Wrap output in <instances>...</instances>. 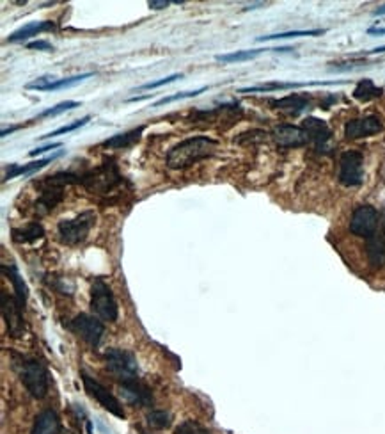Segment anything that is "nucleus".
Wrapping results in <instances>:
<instances>
[{
	"label": "nucleus",
	"mask_w": 385,
	"mask_h": 434,
	"mask_svg": "<svg viewBox=\"0 0 385 434\" xmlns=\"http://www.w3.org/2000/svg\"><path fill=\"white\" fill-rule=\"evenodd\" d=\"M218 148V141L208 137V135H196V137H189L185 141L178 142L176 147H172L167 152V168L169 169H185L194 166L196 162L203 161V159L215 155Z\"/></svg>",
	"instance_id": "obj_1"
},
{
	"label": "nucleus",
	"mask_w": 385,
	"mask_h": 434,
	"mask_svg": "<svg viewBox=\"0 0 385 434\" xmlns=\"http://www.w3.org/2000/svg\"><path fill=\"white\" fill-rule=\"evenodd\" d=\"M13 369L18 374L20 381L34 399H45L48 394V370L37 358L13 354Z\"/></svg>",
	"instance_id": "obj_2"
},
{
	"label": "nucleus",
	"mask_w": 385,
	"mask_h": 434,
	"mask_svg": "<svg viewBox=\"0 0 385 434\" xmlns=\"http://www.w3.org/2000/svg\"><path fill=\"white\" fill-rule=\"evenodd\" d=\"M124 182V176L119 173L116 159L105 157L102 164L84 173H76V183L84 185L89 193L109 194L117 185Z\"/></svg>",
	"instance_id": "obj_3"
},
{
	"label": "nucleus",
	"mask_w": 385,
	"mask_h": 434,
	"mask_svg": "<svg viewBox=\"0 0 385 434\" xmlns=\"http://www.w3.org/2000/svg\"><path fill=\"white\" fill-rule=\"evenodd\" d=\"M76 183V173L61 171L55 175L47 176L45 180L37 182L40 187V198L36 201V210L40 215L48 214L54 210L64 198V187Z\"/></svg>",
	"instance_id": "obj_4"
},
{
	"label": "nucleus",
	"mask_w": 385,
	"mask_h": 434,
	"mask_svg": "<svg viewBox=\"0 0 385 434\" xmlns=\"http://www.w3.org/2000/svg\"><path fill=\"white\" fill-rule=\"evenodd\" d=\"M96 214L93 210H85L73 219H61L57 223L59 241L66 246H76L88 239L89 232L95 227Z\"/></svg>",
	"instance_id": "obj_5"
},
{
	"label": "nucleus",
	"mask_w": 385,
	"mask_h": 434,
	"mask_svg": "<svg viewBox=\"0 0 385 434\" xmlns=\"http://www.w3.org/2000/svg\"><path fill=\"white\" fill-rule=\"evenodd\" d=\"M91 310L102 321L116 322L119 317V307L112 288L103 278H95L91 285Z\"/></svg>",
	"instance_id": "obj_6"
},
{
	"label": "nucleus",
	"mask_w": 385,
	"mask_h": 434,
	"mask_svg": "<svg viewBox=\"0 0 385 434\" xmlns=\"http://www.w3.org/2000/svg\"><path fill=\"white\" fill-rule=\"evenodd\" d=\"M105 361H107V369L109 372L112 374L116 379L121 381H128V379H135L138 374V363L137 358L131 350L126 349H117V347H112L105 353Z\"/></svg>",
	"instance_id": "obj_7"
},
{
	"label": "nucleus",
	"mask_w": 385,
	"mask_h": 434,
	"mask_svg": "<svg viewBox=\"0 0 385 434\" xmlns=\"http://www.w3.org/2000/svg\"><path fill=\"white\" fill-rule=\"evenodd\" d=\"M378 224H380V214L377 208L373 205H359L353 208L352 215H350L348 230L355 237L367 241L378 232Z\"/></svg>",
	"instance_id": "obj_8"
},
{
	"label": "nucleus",
	"mask_w": 385,
	"mask_h": 434,
	"mask_svg": "<svg viewBox=\"0 0 385 434\" xmlns=\"http://www.w3.org/2000/svg\"><path fill=\"white\" fill-rule=\"evenodd\" d=\"M81 376H82V383H84V388H85V392H88L89 397L95 399V401L98 402L103 409L112 413L114 416H117V418H124L123 404H121L119 399H117L116 395L109 390V388L103 387L102 383H98L95 377H91L88 372H84V370H82Z\"/></svg>",
	"instance_id": "obj_9"
},
{
	"label": "nucleus",
	"mask_w": 385,
	"mask_h": 434,
	"mask_svg": "<svg viewBox=\"0 0 385 434\" xmlns=\"http://www.w3.org/2000/svg\"><path fill=\"white\" fill-rule=\"evenodd\" d=\"M338 178L345 187H359L364 182V155L359 150L343 152Z\"/></svg>",
	"instance_id": "obj_10"
},
{
	"label": "nucleus",
	"mask_w": 385,
	"mask_h": 434,
	"mask_svg": "<svg viewBox=\"0 0 385 434\" xmlns=\"http://www.w3.org/2000/svg\"><path fill=\"white\" fill-rule=\"evenodd\" d=\"M69 328L91 347H98L100 343H102L103 335H105V326H103V322L100 321L98 317H93V315L88 314L76 315L71 321V324H69Z\"/></svg>",
	"instance_id": "obj_11"
},
{
	"label": "nucleus",
	"mask_w": 385,
	"mask_h": 434,
	"mask_svg": "<svg viewBox=\"0 0 385 434\" xmlns=\"http://www.w3.org/2000/svg\"><path fill=\"white\" fill-rule=\"evenodd\" d=\"M23 307L15 296H8L2 294V317H4L6 328H8V335L13 338H20L25 329V321H23Z\"/></svg>",
	"instance_id": "obj_12"
},
{
	"label": "nucleus",
	"mask_w": 385,
	"mask_h": 434,
	"mask_svg": "<svg viewBox=\"0 0 385 434\" xmlns=\"http://www.w3.org/2000/svg\"><path fill=\"white\" fill-rule=\"evenodd\" d=\"M302 128L305 130L309 141L313 142L314 148H316L320 154H328L332 150V132L328 128V125L324 120H318V118H305L302 121Z\"/></svg>",
	"instance_id": "obj_13"
},
{
	"label": "nucleus",
	"mask_w": 385,
	"mask_h": 434,
	"mask_svg": "<svg viewBox=\"0 0 385 434\" xmlns=\"http://www.w3.org/2000/svg\"><path fill=\"white\" fill-rule=\"evenodd\" d=\"M119 394L134 408H148L153 406V394L151 388L138 381V377L128 381H121L119 383Z\"/></svg>",
	"instance_id": "obj_14"
},
{
	"label": "nucleus",
	"mask_w": 385,
	"mask_h": 434,
	"mask_svg": "<svg viewBox=\"0 0 385 434\" xmlns=\"http://www.w3.org/2000/svg\"><path fill=\"white\" fill-rule=\"evenodd\" d=\"M384 125H381L380 118L377 116H364V118H353L345 123V137L353 141V139L369 137V135L381 132Z\"/></svg>",
	"instance_id": "obj_15"
},
{
	"label": "nucleus",
	"mask_w": 385,
	"mask_h": 434,
	"mask_svg": "<svg viewBox=\"0 0 385 434\" xmlns=\"http://www.w3.org/2000/svg\"><path fill=\"white\" fill-rule=\"evenodd\" d=\"M272 137L280 148H300L309 142L304 128L295 127V125H279L273 128Z\"/></svg>",
	"instance_id": "obj_16"
},
{
	"label": "nucleus",
	"mask_w": 385,
	"mask_h": 434,
	"mask_svg": "<svg viewBox=\"0 0 385 434\" xmlns=\"http://www.w3.org/2000/svg\"><path fill=\"white\" fill-rule=\"evenodd\" d=\"M366 255L367 263L371 269L380 270L385 267V234L378 230L373 237L366 241Z\"/></svg>",
	"instance_id": "obj_17"
},
{
	"label": "nucleus",
	"mask_w": 385,
	"mask_h": 434,
	"mask_svg": "<svg viewBox=\"0 0 385 434\" xmlns=\"http://www.w3.org/2000/svg\"><path fill=\"white\" fill-rule=\"evenodd\" d=\"M61 418L54 409H43L34 418L30 434H61Z\"/></svg>",
	"instance_id": "obj_18"
},
{
	"label": "nucleus",
	"mask_w": 385,
	"mask_h": 434,
	"mask_svg": "<svg viewBox=\"0 0 385 434\" xmlns=\"http://www.w3.org/2000/svg\"><path fill=\"white\" fill-rule=\"evenodd\" d=\"M61 155H62V152H57V154L50 155V157L41 159V161H36V162H29V164H23V166L9 164L8 173H6V176H4V182L16 178V176H20V175H32V173H36V171H40V169H43L45 166H48V164H50V162H54L55 159H59V157H61Z\"/></svg>",
	"instance_id": "obj_19"
},
{
	"label": "nucleus",
	"mask_w": 385,
	"mask_h": 434,
	"mask_svg": "<svg viewBox=\"0 0 385 434\" xmlns=\"http://www.w3.org/2000/svg\"><path fill=\"white\" fill-rule=\"evenodd\" d=\"M144 127H137L134 130L123 132V134H116L110 139L103 141V148H110V150H124V148H131L135 142H138Z\"/></svg>",
	"instance_id": "obj_20"
},
{
	"label": "nucleus",
	"mask_w": 385,
	"mask_h": 434,
	"mask_svg": "<svg viewBox=\"0 0 385 434\" xmlns=\"http://www.w3.org/2000/svg\"><path fill=\"white\" fill-rule=\"evenodd\" d=\"M54 29H55V23L48 22V20H45V22L27 23V25H23L22 29H18L16 33H13L11 36L8 38V43H20V41H25V40H29V38L37 36V34H41V33H48V30H54Z\"/></svg>",
	"instance_id": "obj_21"
},
{
	"label": "nucleus",
	"mask_w": 385,
	"mask_h": 434,
	"mask_svg": "<svg viewBox=\"0 0 385 434\" xmlns=\"http://www.w3.org/2000/svg\"><path fill=\"white\" fill-rule=\"evenodd\" d=\"M309 103H311V98L307 95H298V93H293V95H288L280 100H273L272 105L276 107V109L288 110V113H291V114H298L304 109H307Z\"/></svg>",
	"instance_id": "obj_22"
},
{
	"label": "nucleus",
	"mask_w": 385,
	"mask_h": 434,
	"mask_svg": "<svg viewBox=\"0 0 385 434\" xmlns=\"http://www.w3.org/2000/svg\"><path fill=\"white\" fill-rule=\"evenodd\" d=\"M11 237L16 244H34L45 237V228L40 223H29L23 228H15Z\"/></svg>",
	"instance_id": "obj_23"
},
{
	"label": "nucleus",
	"mask_w": 385,
	"mask_h": 434,
	"mask_svg": "<svg viewBox=\"0 0 385 434\" xmlns=\"http://www.w3.org/2000/svg\"><path fill=\"white\" fill-rule=\"evenodd\" d=\"M2 270H4L6 273V276L9 278V281H11L13 283V296L16 297V299L20 301V303L23 304V307H25V303H27V296H29V288H27V285H25V281H23V278H20V274H18V270H16V267H13V265H4L2 267Z\"/></svg>",
	"instance_id": "obj_24"
},
{
	"label": "nucleus",
	"mask_w": 385,
	"mask_h": 434,
	"mask_svg": "<svg viewBox=\"0 0 385 434\" xmlns=\"http://www.w3.org/2000/svg\"><path fill=\"white\" fill-rule=\"evenodd\" d=\"M268 48H256V50H238L233 52V54H220L215 57V61L222 62V64H231V62H244V61H251V59L258 57L259 54H263Z\"/></svg>",
	"instance_id": "obj_25"
},
{
	"label": "nucleus",
	"mask_w": 385,
	"mask_h": 434,
	"mask_svg": "<svg viewBox=\"0 0 385 434\" xmlns=\"http://www.w3.org/2000/svg\"><path fill=\"white\" fill-rule=\"evenodd\" d=\"M381 93H384V89L377 88L369 79H364V81H360L359 84H357L353 96H355L357 100H360V102H369V100L381 96Z\"/></svg>",
	"instance_id": "obj_26"
},
{
	"label": "nucleus",
	"mask_w": 385,
	"mask_h": 434,
	"mask_svg": "<svg viewBox=\"0 0 385 434\" xmlns=\"http://www.w3.org/2000/svg\"><path fill=\"white\" fill-rule=\"evenodd\" d=\"M307 84L302 82H272V84H261L252 86V88H244L238 93H265V91H277V89H293V88H304Z\"/></svg>",
	"instance_id": "obj_27"
},
{
	"label": "nucleus",
	"mask_w": 385,
	"mask_h": 434,
	"mask_svg": "<svg viewBox=\"0 0 385 434\" xmlns=\"http://www.w3.org/2000/svg\"><path fill=\"white\" fill-rule=\"evenodd\" d=\"M325 34V29L314 30H290V33L270 34V36H259L258 41H273V40H288V38H302V36H321Z\"/></svg>",
	"instance_id": "obj_28"
},
{
	"label": "nucleus",
	"mask_w": 385,
	"mask_h": 434,
	"mask_svg": "<svg viewBox=\"0 0 385 434\" xmlns=\"http://www.w3.org/2000/svg\"><path fill=\"white\" fill-rule=\"evenodd\" d=\"M148 423L153 429H165V427L171 426V415L164 409H153L151 413H148Z\"/></svg>",
	"instance_id": "obj_29"
},
{
	"label": "nucleus",
	"mask_w": 385,
	"mask_h": 434,
	"mask_svg": "<svg viewBox=\"0 0 385 434\" xmlns=\"http://www.w3.org/2000/svg\"><path fill=\"white\" fill-rule=\"evenodd\" d=\"M93 77V74H82V75H75V77H68V79H57L54 84H50L47 88V91H59V89L64 88H71V86H76L78 82L85 81V79Z\"/></svg>",
	"instance_id": "obj_30"
},
{
	"label": "nucleus",
	"mask_w": 385,
	"mask_h": 434,
	"mask_svg": "<svg viewBox=\"0 0 385 434\" xmlns=\"http://www.w3.org/2000/svg\"><path fill=\"white\" fill-rule=\"evenodd\" d=\"M174 434H211V433L206 429V427L201 426L199 422H196V420H185V422L179 423V426L176 427Z\"/></svg>",
	"instance_id": "obj_31"
},
{
	"label": "nucleus",
	"mask_w": 385,
	"mask_h": 434,
	"mask_svg": "<svg viewBox=\"0 0 385 434\" xmlns=\"http://www.w3.org/2000/svg\"><path fill=\"white\" fill-rule=\"evenodd\" d=\"M208 91V88L204 86V88H199V89H194V91H182V93H176V95H171V96H165V98L158 100V102L153 103V107H162L165 105V103H171V102H176V100H183V98H194V96H199L201 93Z\"/></svg>",
	"instance_id": "obj_32"
},
{
	"label": "nucleus",
	"mask_w": 385,
	"mask_h": 434,
	"mask_svg": "<svg viewBox=\"0 0 385 434\" xmlns=\"http://www.w3.org/2000/svg\"><path fill=\"white\" fill-rule=\"evenodd\" d=\"M76 107H81V103L78 102H73V100H66V102H61L57 103L55 107H50V109L43 110V113L40 114V120L41 118H54V116H59V114L66 113V110H71V109H76Z\"/></svg>",
	"instance_id": "obj_33"
},
{
	"label": "nucleus",
	"mask_w": 385,
	"mask_h": 434,
	"mask_svg": "<svg viewBox=\"0 0 385 434\" xmlns=\"http://www.w3.org/2000/svg\"><path fill=\"white\" fill-rule=\"evenodd\" d=\"M89 120H91V116H84V118H82V120H76L75 123L64 125V127L57 128V130L50 132V134H47V135H41V139H52V137H55V135L68 134V132H73V130H76V128H81V127H84V125H88V121H89Z\"/></svg>",
	"instance_id": "obj_34"
},
{
	"label": "nucleus",
	"mask_w": 385,
	"mask_h": 434,
	"mask_svg": "<svg viewBox=\"0 0 385 434\" xmlns=\"http://www.w3.org/2000/svg\"><path fill=\"white\" fill-rule=\"evenodd\" d=\"M178 79H183V74H172V75H169V77L160 79V81H155V82H148V84H142L141 88H138V91H146V89H157V88H162V86L171 84V82L178 81Z\"/></svg>",
	"instance_id": "obj_35"
},
{
	"label": "nucleus",
	"mask_w": 385,
	"mask_h": 434,
	"mask_svg": "<svg viewBox=\"0 0 385 434\" xmlns=\"http://www.w3.org/2000/svg\"><path fill=\"white\" fill-rule=\"evenodd\" d=\"M57 81V79L54 77H40L37 81L30 82V84H27V89H37V91H47V88L50 84H54V82Z\"/></svg>",
	"instance_id": "obj_36"
},
{
	"label": "nucleus",
	"mask_w": 385,
	"mask_h": 434,
	"mask_svg": "<svg viewBox=\"0 0 385 434\" xmlns=\"http://www.w3.org/2000/svg\"><path fill=\"white\" fill-rule=\"evenodd\" d=\"M27 48H29V50H47V52L54 50V47H52V45L48 43V41H43V40L32 41V43L27 45Z\"/></svg>",
	"instance_id": "obj_37"
},
{
	"label": "nucleus",
	"mask_w": 385,
	"mask_h": 434,
	"mask_svg": "<svg viewBox=\"0 0 385 434\" xmlns=\"http://www.w3.org/2000/svg\"><path fill=\"white\" fill-rule=\"evenodd\" d=\"M62 144L61 142H50V144H47V147H40V148H36V150H32L30 152V157H37V155H41V154H45V152H48V150H57V148H61Z\"/></svg>",
	"instance_id": "obj_38"
},
{
	"label": "nucleus",
	"mask_w": 385,
	"mask_h": 434,
	"mask_svg": "<svg viewBox=\"0 0 385 434\" xmlns=\"http://www.w3.org/2000/svg\"><path fill=\"white\" fill-rule=\"evenodd\" d=\"M169 4H171V2H167V0H149L148 2V6L151 9H165L169 8Z\"/></svg>",
	"instance_id": "obj_39"
},
{
	"label": "nucleus",
	"mask_w": 385,
	"mask_h": 434,
	"mask_svg": "<svg viewBox=\"0 0 385 434\" xmlns=\"http://www.w3.org/2000/svg\"><path fill=\"white\" fill-rule=\"evenodd\" d=\"M367 34H371V36H384L385 27H371V29H367Z\"/></svg>",
	"instance_id": "obj_40"
},
{
	"label": "nucleus",
	"mask_w": 385,
	"mask_h": 434,
	"mask_svg": "<svg viewBox=\"0 0 385 434\" xmlns=\"http://www.w3.org/2000/svg\"><path fill=\"white\" fill-rule=\"evenodd\" d=\"M151 98V95H144V96H131V98H128L126 102H142V100H148Z\"/></svg>",
	"instance_id": "obj_41"
},
{
	"label": "nucleus",
	"mask_w": 385,
	"mask_h": 434,
	"mask_svg": "<svg viewBox=\"0 0 385 434\" xmlns=\"http://www.w3.org/2000/svg\"><path fill=\"white\" fill-rule=\"evenodd\" d=\"M20 127H13V128H4V130H2V137H6V135H9V134H13V132L15 130H18Z\"/></svg>",
	"instance_id": "obj_42"
},
{
	"label": "nucleus",
	"mask_w": 385,
	"mask_h": 434,
	"mask_svg": "<svg viewBox=\"0 0 385 434\" xmlns=\"http://www.w3.org/2000/svg\"><path fill=\"white\" fill-rule=\"evenodd\" d=\"M385 52V47H378V48H373V50H369L367 54H384Z\"/></svg>",
	"instance_id": "obj_43"
},
{
	"label": "nucleus",
	"mask_w": 385,
	"mask_h": 434,
	"mask_svg": "<svg viewBox=\"0 0 385 434\" xmlns=\"http://www.w3.org/2000/svg\"><path fill=\"white\" fill-rule=\"evenodd\" d=\"M385 15V6H381V8H378L377 11H374V16H381Z\"/></svg>",
	"instance_id": "obj_44"
}]
</instances>
